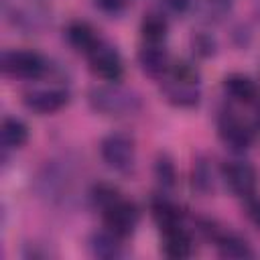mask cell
<instances>
[{
  "label": "cell",
  "mask_w": 260,
  "mask_h": 260,
  "mask_svg": "<svg viewBox=\"0 0 260 260\" xmlns=\"http://www.w3.org/2000/svg\"><path fill=\"white\" fill-rule=\"evenodd\" d=\"M162 91L171 104L191 108L199 102V73L189 63L171 65L162 75Z\"/></svg>",
  "instance_id": "6da1fadb"
},
{
  "label": "cell",
  "mask_w": 260,
  "mask_h": 260,
  "mask_svg": "<svg viewBox=\"0 0 260 260\" xmlns=\"http://www.w3.org/2000/svg\"><path fill=\"white\" fill-rule=\"evenodd\" d=\"M91 108L104 116H130L140 110L138 93L120 85H98L87 95Z\"/></svg>",
  "instance_id": "7a4b0ae2"
},
{
  "label": "cell",
  "mask_w": 260,
  "mask_h": 260,
  "mask_svg": "<svg viewBox=\"0 0 260 260\" xmlns=\"http://www.w3.org/2000/svg\"><path fill=\"white\" fill-rule=\"evenodd\" d=\"M102 209H104V221H106L108 232H112L118 238H126L134 232V228L138 223V211H136L134 203H130L118 195Z\"/></svg>",
  "instance_id": "3957f363"
},
{
  "label": "cell",
  "mask_w": 260,
  "mask_h": 260,
  "mask_svg": "<svg viewBox=\"0 0 260 260\" xmlns=\"http://www.w3.org/2000/svg\"><path fill=\"white\" fill-rule=\"evenodd\" d=\"M102 158L114 171H130L134 167V140L120 132L106 136L102 140Z\"/></svg>",
  "instance_id": "277c9868"
},
{
  "label": "cell",
  "mask_w": 260,
  "mask_h": 260,
  "mask_svg": "<svg viewBox=\"0 0 260 260\" xmlns=\"http://www.w3.org/2000/svg\"><path fill=\"white\" fill-rule=\"evenodd\" d=\"M45 59L35 51H6L2 55V69L20 79H37L45 73Z\"/></svg>",
  "instance_id": "5b68a950"
},
{
  "label": "cell",
  "mask_w": 260,
  "mask_h": 260,
  "mask_svg": "<svg viewBox=\"0 0 260 260\" xmlns=\"http://www.w3.org/2000/svg\"><path fill=\"white\" fill-rule=\"evenodd\" d=\"M87 59H89V65H91V71L95 75H100L102 79H108V81H118L122 77V59L118 55V51L104 43V41H98V45L87 53Z\"/></svg>",
  "instance_id": "8992f818"
},
{
  "label": "cell",
  "mask_w": 260,
  "mask_h": 260,
  "mask_svg": "<svg viewBox=\"0 0 260 260\" xmlns=\"http://www.w3.org/2000/svg\"><path fill=\"white\" fill-rule=\"evenodd\" d=\"M6 16L24 28H37L43 24L47 12L41 0H2Z\"/></svg>",
  "instance_id": "52a82bcc"
},
{
  "label": "cell",
  "mask_w": 260,
  "mask_h": 260,
  "mask_svg": "<svg viewBox=\"0 0 260 260\" xmlns=\"http://www.w3.org/2000/svg\"><path fill=\"white\" fill-rule=\"evenodd\" d=\"M223 179L228 187L240 197H252L256 191V171L244 160H230L223 167Z\"/></svg>",
  "instance_id": "ba28073f"
},
{
  "label": "cell",
  "mask_w": 260,
  "mask_h": 260,
  "mask_svg": "<svg viewBox=\"0 0 260 260\" xmlns=\"http://www.w3.org/2000/svg\"><path fill=\"white\" fill-rule=\"evenodd\" d=\"M217 132H219V138L223 140V144L230 146L232 150H246L252 142L250 128L234 114H223L219 118Z\"/></svg>",
  "instance_id": "9c48e42d"
},
{
  "label": "cell",
  "mask_w": 260,
  "mask_h": 260,
  "mask_svg": "<svg viewBox=\"0 0 260 260\" xmlns=\"http://www.w3.org/2000/svg\"><path fill=\"white\" fill-rule=\"evenodd\" d=\"M67 100H69V95L65 89H57V87L32 89L24 95V106L39 114H51V112L61 110L67 104Z\"/></svg>",
  "instance_id": "30bf717a"
},
{
  "label": "cell",
  "mask_w": 260,
  "mask_h": 260,
  "mask_svg": "<svg viewBox=\"0 0 260 260\" xmlns=\"http://www.w3.org/2000/svg\"><path fill=\"white\" fill-rule=\"evenodd\" d=\"M138 63L144 73L152 77H162L169 71V55L160 43H146L138 51Z\"/></svg>",
  "instance_id": "8fae6325"
},
{
  "label": "cell",
  "mask_w": 260,
  "mask_h": 260,
  "mask_svg": "<svg viewBox=\"0 0 260 260\" xmlns=\"http://www.w3.org/2000/svg\"><path fill=\"white\" fill-rule=\"evenodd\" d=\"M162 252L169 258H187L191 254V238L181 225L162 230Z\"/></svg>",
  "instance_id": "7c38bea8"
},
{
  "label": "cell",
  "mask_w": 260,
  "mask_h": 260,
  "mask_svg": "<svg viewBox=\"0 0 260 260\" xmlns=\"http://www.w3.org/2000/svg\"><path fill=\"white\" fill-rule=\"evenodd\" d=\"M223 89H225L228 95H232L234 100L244 102V104L254 102L256 95H258V85L246 75H230V77H225Z\"/></svg>",
  "instance_id": "4fadbf2b"
},
{
  "label": "cell",
  "mask_w": 260,
  "mask_h": 260,
  "mask_svg": "<svg viewBox=\"0 0 260 260\" xmlns=\"http://www.w3.org/2000/svg\"><path fill=\"white\" fill-rule=\"evenodd\" d=\"M67 39H69V43L77 49V51H83L85 55L98 45V37H95V32H93V28L89 26V24H85V22H71L69 24V28H67Z\"/></svg>",
  "instance_id": "5bb4252c"
},
{
  "label": "cell",
  "mask_w": 260,
  "mask_h": 260,
  "mask_svg": "<svg viewBox=\"0 0 260 260\" xmlns=\"http://www.w3.org/2000/svg\"><path fill=\"white\" fill-rule=\"evenodd\" d=\"M2 144L4 148H18L26 142L28 138V130L24 126V122L16 120V118H4L2 122Z\"/></svg>",
  "instance_id": "9a60e30c"
},
{
  "label": "cell",
  "mask_w": 260,
  "mask_h": 260,
  "mask_svg": "<svg viewBox=\"0 0 260 260\" xmlns=\"http://www.w3.org/2000/svg\"><path fill=\"white\" fill-rule=\"evenodd\" d=\"M215 242L223 258H250L252 256V250L248 248V244L234 234H221L215 238Z\"/></svg>",
  "instance_id": "2e32d148"
},
{
  "label": "cell",
  "mask_w": 260,
  "mask_h": 260,
  "mask_svg": "<svg viewBox=\"0 0 260 260\" xmlns=\"http://www.w3.org/2000/svg\"><path fill=\"white\" fill-rule=\"evenodd\" d=\"M91 254L104 260H112L120 256V244H118V236H114L112 232L108 234H95L89 242Z\"/></svg>",
  "instance_id": "e0dca14e"
},
{
  "label": "cell",
  "mask_w": 260,
  "mask_h": 260,
  "mask_svg": "<svg viewBox=\"0 0 260 260\" xmlns=\"http://www.w3.org/2000/svg\"><path fill=\"white\" fill-rule=\"evenodd\" d=\"M152 215L156 219V223L160 225V230H169V228H175V225H181V213L179 209L165 201V199H158L152 203Z\"/></svg>",
  "instance_id": "ac0fdd59"
},
{
  "label": "cell",
  "mask_w": 260,
  "mask_h": 260,
  "mask_svg": "<svg viewBox=\"0 0 260 260\" xmlns=\"http://www.w3.org/2000/svg\"><path fill=\"white\" fill-rule=\"evenodd\" d=\"M142 37L146 43H162L167 37V20L160 14H146L142 20Z\"/></svg>",
  "instance_id": "d6986e66"
},
{
  "label": "cell",
  "mask_w": 260,
  "mask_h": 260,
  "mask_svg": "<svg viewBox=\"0 0 260 260\" xmlns=\"http://www.w3.org/2000/svg\"><path fill=\"white\" fill-rule=\"evenodd\" d=\"M156 177H158V181L162 185H173V181H175V169H173V165H171V160L167 156L158 158V162H156Z\"/></svg>",
  "instance_id": "ffe728a7"
},
{
  "label": "cell",
  "mask_w": 260,
  "mask_h": 260,
  "mask_svg": "<svg viewBox=\"0 0 260 260\" xmlns=\"http://www.w3.org/2000/svg\"><path fill=\"white\" fill-rule=\"evenodd\" d=\"M246 213H248V217L252 219V223L260 228V199H252V197H248Z\"/></svg>",
  "instance_id": "44dd1931"
},
{
  "label": "cell",
  "mask_w": 260,
  "mask_h": 260,
  "mask_svg": "<svg viewBox=\"0 0 260 260\" xmlns=\"http://www.w3.org/2000/svg\"><path fill=\"white\" fill-rule=\"evenodd\" d=\"M104 10H108V12H118L120 8H124V4H126V0H95Z\"/></svg>",
  "instance_id": "7402d4cb"
},
{
  "label": "cell",
  "mask_w": 260,
  "mask_h": 260,
  "mask_svg": "<svg viewBox=\"0 0 260 260\" xmlns=\"http://www.w3.org/2000/svg\"><path fill=\"white\" fill-rule=\"evenodd\" d=\"M173 10H177V12H183V10H187L189 8V4H191V0H165Z\"/></svg>",
  "instance_id": "603a6c76"
}]
</instances>
